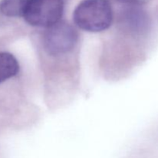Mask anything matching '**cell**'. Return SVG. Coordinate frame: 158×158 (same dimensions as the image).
<instances>
[{
	"mask_svg": "<svg viewBox=\"0 0 158 158\" xmlns=\"http://www.w3.org/2000/svg\"><path fill=\"white\" fill-rule=\"evenodd\" d=\"M32 0H2L0 12L6 16H23Z\"/></svg>",
	"mask_w": 158,
	"mask_h": 158,
	"instance_id": "6",
	"label": "cell"
},
{
	"mask_svg": "<svg viewBox=\"0 0 158 158\" xmlns=\"http://www.w3.org/2000/svg\"><path fill=\"white\" fill-rule=\"evenodd\" d=\"M114 1L124 3L127 5H131V6H142V5L147 4L151 0H114Z\"/></svg>",
	"mask_w": 158,
	"mask_h": 158,
	"instance_id": "7",
	"label": "cell"
},
{
	"mask_svg": "<svg viewBox=\"0 0 158 158\" xmlns=\"http://www.w3.org/2000/svg\"><path fill=\"white\" fill-rule=\"evenodd\" d=\"M78 40L77 30L69 23L60 21L46 28L43 35V47L50 56H57L70 52Z\"/></svg>",
	"mask_w": 158,
	"mask_h": 158,
	"instance_id": "2",
	"label": "cell"
},
{
	"mask_svg": "<svg viewBox=\"0 0 158 158\" xmlns=\"http://www.w3.org/2000/svg\"><path fill=\"white\" fill-rule=\"evenodd\" d=\"M122 23L133 31L143 30L149 24V18L146 12L139 6H131L124 7L120 13Z\"/></svg>",
	"mask_w": 158,
	"mask_h": 158,
	"instance_id": "4",
	"label": "cell"
},
{
	"mask_svg": "<svg viewBox=\"0 0 158 158\" xmlns=\"http://www.w3.org/2000/svg\"><path fill=\"white\" fill-rule=\"evenodd\" d=\"M73 19L80 29L98 32L111 26L114 12L108 0H83L76 7Z\"/></svg>",
	"mask_w": 158,
	"mask_h": 158,
	"instance_id": "1",
	"label": "cell"
},
{
	"mask_svg": "<svg viewBox=\"0 0 158 158\" xmlns=\"http://www.w3.org/2000/svg\"><path fill=\"white\" fill-rule=\"evenodd\" d=\"M19 71L18 60L10 52H0V83L15 77Z\"/></svg>",
	"mask_w": 158,
	"mask_h": 158,
	"instance_id": "5",
	"label": "cell"
},
{
	"mask_svg": "<svg viewBox=\"0 0 158 158\" xmlns=\"http://www.w3.org/2000/svg\"><path fill=\"white\" fill-rule=\"evenodd\" d=\"M63 0H32L23 18L29 25L48 28L61 21Z\"/></svg>",
	"mask_w": 158,
	"mask_h": 158,
	"instance_id": "3",
	"label": "cell"
}]
</instances>
